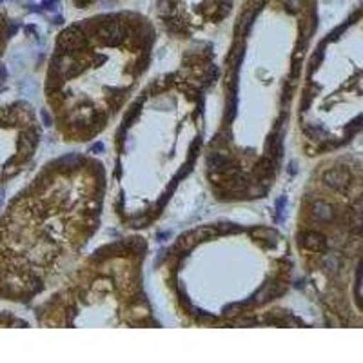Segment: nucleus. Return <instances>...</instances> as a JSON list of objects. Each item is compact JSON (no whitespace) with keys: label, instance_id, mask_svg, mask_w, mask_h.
<instances>
[{"label":"nucleus","instance_id":"nucleus-2","mask_svg":"<svg viewBox=\"0 0 363 363\" xmlns=\"http://www.w3.org/2000/svg\"><path fill=\"white\" fill-rule=\"evenodd\" d=\"M218 71L213 44L196 42L177 66L142 84L120 113L108 202L124 229L153 227L202 160L207 102Z\"/></svg>","mask_w":363,"mask_h":363},{"label":"nucleus","instance_id":"nucleus-9","mask_svg":"<svg viewBox=\"0 0 363 363\" xmlns=\"http://www.w3.org/2000/svg\"><path fill=\"white\" fill-rule=\"evenodd\" d=\"M44 128L37 109L26 100L0 106V189L33 165Z\"/></svg>","mask_w":363,"mask_h":363},{"label":"nucleus","instance_id":"nucleus-3","mask_svg":"<svg viewBox=\"0 0 363 363\" xmlns=\"http://www.w3.org/2000/svg\"><path fill=\"white\" fill-rule=\"evenodd\" d=\"M294 252L284 231L233 220L200 223L158 258L171 309L184 325H265L291 293Z\"/></svg>","mask_w":363,"mask_h":363},{"label":"nucleus","instance_id":"nucleus-10","mask_svg":"<svg viewBox=\"0 0 363 363\" xmlns=\"http://www.w3.org/2000/svg\"><path fill=\"white\" fill-rule=\"evenodd\" d=\"M13 31H15V26L11 22H8L4 18V15L0 13V60L4 57L6 53V48H8V42L11 38Z\"/></svg>","mask_w":363,"mask_h":363},{"label":"nucleus","instance_id":"nucleus-11","mask_svg":"<svg viewBox=\"0 0 363 363\" xmlns=\"http://www.w3.org/2000/svg\"><path fill=\"white\" fill-rule=\"evenodd\" d=\"M28 327L29 323L26 322L24 318L13 314L11 311H0V327Z\"/></svg>","mask_w":363,"mask_h":363},{"label":"nucleus","instance_id":"nucleus-6","mask_svg":"<svg viewBox=\"0 0 363 363\" xmlns=\"http://www.w3.org/2000/svg\"><path fill=\"white\" fill-rule=\"evenodd\" d=\"M294 260L327 327H362L363 164L343 149L318 158L298 203Z\"/></svg>","mask_w":363,"mask_h":363},{"label":"nucleus","instance_id":"nucleus-8","mask_svg":"<svg viewBox=\"0 0 363 363\" xmlns=\"http://www.w3.org/2000/svg\"><path fill=\"white\" fill-rule=\"evenodd\" d=\"M362 11L311 48L293 116L294 145L307 160L351 147L362 135Z\"/></svg>","mask_w":363,"mask_h":363},{"label":"nucleus","instance_id":"nucleus-7","mask_svg":"<svg viewBox=\"0 0 363 363\" xmlns=\"http://www.w3.org/2000/svg\"><path fill=\"white\" fill-rule=\"evenodd\" d=\"M149 244L140 233L113 238L82 255L53 291L35 306L42 327H158L144 264Z\"/></svg>","mask_w":363,"mask_h":363},{"label":"nucleus","instance_id":"nucleus-4","mask_svg":"<svg viewBox=\"0 0 363 363\" xmlns=\"http://www.w3.org/2000/svg\"><path fill=\"white\" fill-rule=\"evenodd\" d=\"M108 167L87 151L45 162L0 211V303L31 306L53 291L100 231Z\"/></svg>","mask_w":363,"mask_h":363},{"label":"nucleus","instance_id":"nucleus-1","mask_svg":"<svg viewBox=\"0 0 363 363\" xmlns=\"http://www.w3.org/2000/svg\"><path fill=\"white\" fill-rule=\"evenodd\" d=\"M265 0H245L220 62L216 128L203 180L220 203L267 199L284 171L301 71L318 29L316 2L287 26L264 24Z\"/></svg>","mask_w":363,"mask_h":363},{"label":"nucleus","instance_id":"nucleus-5","mask_svg":"<svg viewBox=\"0 0 363 363\" xmlns=\"http://www.w3.org/2000/svg\"><path fill=\"white\" fill-rule=\"evenodd\" d=\"M158 31L138 13L64 28L44 74V102L58 140L84 145L108 131L145 82Z\"/></svg>","mask_w":363,"mask_h":363}]
</instances>
